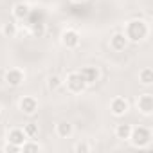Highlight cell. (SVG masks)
I'll use <instances>...</instances> for the list:
<instances>
[{"label": "cell", "mask_w": 153, "mask_h": 153, "mask_svg": "<svg viewBox=\"0 0 153 153\" xmlns=\"http://www.w3.org/2000/svg\"><path fill=\"white\" fill-rule=\"evenodd\" d=\"M130 139L133 142V146L137 148H144L149 144L151 140V131L144 126H139V128H131V133H130Z\"/></svg>", "instance_id": "7a4b0ae2"}, {"label": "cell", "mask_w": 153, "mask_h": 153, "mask_svg": "<svg viewBox=\"0 0 153 153\" xmlns=\"http://www.w3.org/2000/svg\"><path fill=\"white\" fill-rule=\"evenodd\" d=\"M20 110H22L24 114H27V115H33V114L38 110L36 99H34V97H24V99L20 101Z\"/></svg>", "instance_id": "9c48e42d"}, {"label": "cell", "mask_w": 153, "mask_h": 153, "mask_svg": "<svg viewBox=\"0 0 153 153\" xmlns=\"http://www.w3.org/2000/svg\"><path fill=\"white\" fill-rule=\"evenodd\" d=\"M25 139H27V135L24 130H11L9 131V142H13L16 146H22L25 142Z\"/></svg>", "instance_id": "7c38bea8"}, {"label": "cell", "mask_w": 153, "mask_h": 153, "mask_svg": "<svg viewBox=\"0 0 153 153\" xmlns=\"http://www.w3.org/2000/svg\"><path fill=\"white\" fill-rule=\"evenodd\" d=\"M139 79L142 85H151L153 83V70L151 68H142L139 72Z\"/></svg>", "instance_id": "5bb4252c"}, {"label": "cell", "mask_w": 153, "mask_h": 153, "mask_svg": "<svg viewBox=\"0 0 153 153\" xmlns=\"http://www.w3.org/2000/svg\"><path fill=\"white\" fill-rule=\"evenodd\" d=\"M137 106L144 115H149L153 112V96L151 94H142L137 101Z\"/></svg>", "instance_id": "5b68a950"}, {"label": "cell", "mask_w": 153, "mask_h": 153, "mask_svg": "<svg viewBox=\"0 0 153 153\" xmlns=\"http://www.w3.org/2000/svg\"><path fill=\"white\" fill-rule=\"evenodd\" d=\"M61 43H63L67 49L78 47V45H79V34L76 33V31H72V29H68V31H65V33L61 34Z\"/></svg>", "instance_id": "277c9868"}, {"label": "cell", "mask_w": 153, "mask_h": 153, "mask_svg": "<svg viewBox=\"0 0 153 153\" xmlns=\"http://www.w3.org/2000/svg\"><path fill=\"white\" fill-rule=\"evenodd\" d=\"M126 38L128 40H131V42H139V40H142V38H146V34H148V25H146V22H142V20H133V22H130L128 25H126Z\"/></svg>", "instance_id": "6da1fadb"}, {"label": "cell", "mask_w": 153, "mask_h": 153, "mask_svg": "<svg viewBox=\"0 0 153 153\" xmlns=\"http://www.w3.org/2000/svg\"><path fill=\"white\" fill-rule=\"evenodd\" d=\"M2 34L13 38V36L16 34V27H15V24H4V27H2Z\"/></svg>", "instance_id": "e0dca14e"}, {"label": "cell", "mask_w": 153, "mask_h": 153, "mask_svg": "<svg viewBox=\"0 0 153 153\" xmlns=\"http://www.w3.org/2000/svg\"><path fill=\"white\" fill-rule=\"evenodd\" d=\"M56 131H58L59 137L67 139V137H70V133H72V124L67 123V121H61V123L56 124Z\"/></svg>", "instance_id": "4fadbf2b"}, {"label": "cell", "mask_w": 153, "mask_h": 153, "mask_svg": "<svg viewBox=\"0 0 153 153\" xmlns=\"http://www.w3.org/2000/svg\"><path fill=\"white\" fill-rule=\"evenodd\" d=\"M20 148H22L24 151H38V149H40V146H38L36 142H24Z\"/></svg>", "instance_id": "ffe728a7"}, {"label": "cell", "mask_w": 153, "mask_h": 153, "mask_svg": "<svg viewBox=\"0 0 153 153\" xmlns=\"http://www.w3.org/2000/svg\"><path fill=\"white\" fill-rule=\"evenodd\" d=\"M31 31H33V36L40 38V36H43L45 27H43V24H42V22H34V24H31Z\"/></svg>", "instance_id": "2e32d148"}, {"label": "cell", "mask_w": 153, "mask_h": 153, "mask_svg": "<svg viewBox=\"0 0 153 153\" xmlns=\"http://www.w3.org/2000/svg\"><path fill=\"white\" fill-rule=\"evenodd\" d=\"M61 87V79L58 78V76H52V78H49V88L51 90H56Z\"/></svg>", "instance_id": "ac0fdd59"}, {"label": "cell", "mask_w": 153, "mask_h": 153, "mask_svg": "<svg viewBox=\"0 0 153 153\" xmlns=\"http://www.w3.org/2000/svg\"><path fill=\"white\" fill-rule=\"evenodd\" d=\"M24 131H25L27 137H34V135L38 133V128H36L34 124H25V126H24Z\"/></svg>", "instance_id": "d6986e66"}, {"label": "cell", "mask_w": 153, "mask_h": 153, "mask_svg": "<svg viewBox=\"0 0 153 153\" xmlns=\"http://www.w3.org/2000/svg\"><path fill=\"white\" fill-rule=\"evenodd\" d=\"M72 2H76V4H79V2H83V0H72Z\"/></svg>", "instance_id": "603a6c76"}, {"label": "cell", "mask_w": 153, "mask_h": 153, "mask_svg": "<svg viewBox=\"0 0 153 153\" xmlns=\"http://www.w3.org/2000/svg\"><path fill=\"white\" fill-rule=\"evenodd\" d=\"M4 149H6V151H15V153H16V151H20V146H16V144L9 142V144H7V146L4 148Z\"/></svg>", "instance_id": "44dd1931"}, {"label": "cell", "mask_w": 153, "mask_h": 153, "mask_svg": "<svg viewBox=\"0 0 153 153\" xmlns=\"http://www.w3.org/2000/svg\"><path fill=\"white\" fill-rule=\"evenodd\" d=\"M110 110H112L114 115L121 117V115H124V114L128 112V101H126L124 97H115V99L112 101V105H110Z\"/></svg>", "instance_id": "8992f818"}, {"label": "cell", "mask_w": 153, "mask_h": 153, "mask_svg": "<svg viewBox=\"0 0 153 153\" xmlns=\"http://www.w3.org/2000/svg\"><path fill=\"white\" fill-rule=\"evenodd\" d=\"M85 87H87V83L83 81V78H81L79 72H70V74L67 76V88H68L70 92L78 94V92H81Z\"/></svg>", "instance_id": "3957f363"}, {"label": "cell", "mask_w": 153, "mask_h": 153, "mask_svg": "<svg viewBox=\"0 0 153 153\" xmlns=\"http://www.w3.org/2000/svg\"><path fill=\"white\" fill-rule=\"evenodd\" d=\"M76 151H90V146L88 144H78V146H76Z\"/></svg>", "instance_id": "7402d4cb"}, {"label": "cell", "mask_w": 153, "mask_h": 153, "mask_svg": "<svg viewBox=\"0 0 153 153\" xmlns=\"http://www.w3.org/2000/svg\"><path fill=\"white\" fill-rule=\"evenodd\" d=\"M130 133H131V126H130V124H119L117 130H115L117 139H123V140L130 139Z\"/></svg>", "instance_id": "9a60e30c"}, {"label": "cell", "mask_w": 153, "mask_h": 153, "mask_svg": "<svg viewBox=\"0 0 153 153\" xmlns=\"http://www.w3.org/2000/svg\"><path fill=\"white\" fill-rule=\"evenodd\" d=\"M6 81H7L11 87H18V85L24 81V74H22V70H18V68L7 70V74H6Z\"/></svg>", "instance_id": "30bf717a"}, {"label": "cell", "mask_w": 153, "mask_h": 153, "mask_svg": "<svg viewBox=\"0 0 153 153\" xmlns=\"http://www.w3.org/2000/svg\"><path fill=\"white\" fill-rule=\"evenodd\" d=\"M128 45V38L124 33H115L112 38H110V47L114 51H124Z\"/></svg>", "instance_id": "52a82bcc"}, {"label": "cell", "mask_w": 153, "mask_h": 153, "mask_svg": "<svg viewBox=\"0 0 153 153\" xmlns=\"http://www.w3.org/2000/svg\"><path fill=\"white\" fill-rule=\"evenodd\" d=\"M79 74H81V78H83V81H85L87 85L96 83L97 78H99V70H97L96 67H85V68H81Z\"/></svg>", "instance_id": "ba28073f"}, {"label": "cell", "mask_w": 153, "mask_h": 153, "mask_svg": "<svg viewBox=\"0 0 153 153\" xmlns=\"http://www.w3.org/2000/svg\"><path fill=\"white\" fill-rule=\"evenodd\" d=\"M13 15H15L18 20H24V18H27V16L31 15V9H29V6H27V4L20 2V4H16V6L13 7Z\"/></svg>", "instance_id": "8fae6325"}]
</instances>
